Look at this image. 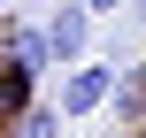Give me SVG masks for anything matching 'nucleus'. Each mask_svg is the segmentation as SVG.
Here are the masks:
<instances>
[{"label":"nucleus","mask_w":146,"mask_h":138,"mask_svg":"<svg viewBox=\"0 0 146 138\" xmlns=\"http://www.w3.org/2000/svg\"><path fill=\"white\" fill-rule=\"evenodd\" d=\"M115 85H123V69H108V61H77L69 77H62V115L69 123H85V115H100V108H115Z\"/></svg>","instance_id":"1"},{"label":"nucleus","mask_w":146,"mask_h":138,"mask_svg":"<svg viewBox=\"0 0 146 138\" xmlns=\"http://www.w3.org/2000/svg\"><path fill=\"white\" fill-rule=\"evenodd\" d=\"M46 38H54V61H62V69H77V61H85V46H92V8H85V0H62V8L46 15Z\"/></svg>","instance_id":"2"},{"label":"nucleus","mask_w":146,"mask_h":138,"mask_svg":"<svg viewBox=\"0 0 146 138\" xmlns=\"http://www.w3.org/2000/svg\"><path fill=\"white\" fill-rule=\"evenodd\" d=\"M8 61H15V77H23V85H31V77H46V69H62V61H54L46 23H8Z\"/></svg>","instance_id":"3"},{"label":"nucleus","mask_w":146,"mask_h":138,"mask_svg":"<svg viewBox=\"0 0 146 138\" xmlns=\"http://www.w3.org/2000/svg\"><path fill=\"white\" fill-rule=\"evenodd\" d=\"M115 131H146V69H123L115 85Z\"/></svg>","instance_id":"4"},{"label":"nucleus","mask_w":146,"mask_h":138,"mask_svg":"<svg viewBox=\"0 0 146 138\" xmlns=\"http://www.w3.org/2000/svg\"><path fill=\"white\" fill-rule=\"evenodd\" d=\"M62 123H69L62 108H23V115H15V131H8V138H62Z\"/></svg>","instance_id":"5"},{"label":"nucleus","mask_w":146,"mask_h":138,"mask_svg":"<svg viewBox=\"0 0 146 138\" xmlns=\"http://www.w3.org/2000/svg\"><path fill=\"white\" fill-rule=\"evenodd\" d=\"M92 15H131V0H85Z\"/></svg>","instance_id":"6"},{"label":"nucleus","mask_w":146,"mask_h":138,"mask_svg":"<svg viewBox=\"0 0 146 138\" xmlns=\"http://www.w3.org/2000/svg\"><path fill=\"white\" fill-rule=\"evenodd\" d=\"M131 23H146V0H131Z\"/></svg>","instance_id":"7"},{"label":"nucleus","mask_w":146,"mask_h":138,"mask_svg":"<svg viewBox=\"0 0 146 138\" xmlns=\"http://www.w3.org/2000/svg\"><path fill=\"white\" fill-rule=\"evenodd\" d=\"M131 138H146V131H131Z\"/></svg>","instance_id":"8"},{"label":"nucleus","mask_w":146,"mask_h":138,"mask_svg":"<svg viewBox=\"0 0 146 138\" xmlns=\"http://www.w3.org/2000/svg\"><path fill=\"white\" fill-rule=\"evenodd\" d=\"M8 8H15V0H8Z\"/></svg>","instance_id":"9"},{"label":"nucleus","mask_w":146,"mask_h":138,"mask_svg":"<svg viewBox=\"0 0 146 138\" xmlns=\"http://www.w3.org/2000/svg\"><path fill=\"white\" fill-rule=\"evenodd\" d=\"M54 8H62V0H54Z\"/></svg>","instance_id":"10"}]
</instances>
